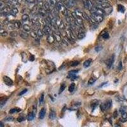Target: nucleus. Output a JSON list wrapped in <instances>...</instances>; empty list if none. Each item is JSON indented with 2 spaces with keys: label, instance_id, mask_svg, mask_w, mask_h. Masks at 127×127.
Masks as SVG:
<instances>
[{
  "label": "nucleus",
  "instance_id": "obj_22",
  "mask_svg": "<svg viewBox=\"0 0 127 127\" xmlns=\"http://www.w3.org/2000/svg\"><path fill=\"white\" fill-rule=\"evenodd\" d=\"M20 111H21V109H19V108H13V109H12L10 110L9 113H10V114L17 113V112H20Z\"/></svg>",
  "mask_w": 127,
  "mask_h": 127
},
{
  "label": "nucleus",
  "instance_id": "obj_8",
  "mask_svg": "<svg viewBox=\"0 0 127 127\" xmlns=\"http://www.w3.org/2000/svg\"><path fill=\"white\" fill-rule=\"evenodd\" d=\"M55 37H54V35H50L48 36L47 37V41L50 44H52V43H54V41H55Z\"/></svg>",
  "mask_w": 127,
  "mask_h": 127
},
{
  "label": "nucleus",
  "instance_id": "obj_45",
  "mask_svg": "<svg viewBox=\"0 0 127 127\" xmlns=\"http://www.w3.org/2000/svg\"><path fill=\"white\" fill-rule=\"evenodd\" d=\"M78 72H79V70H72V71H69V73H71V74H76L78 73Z\"/></svg>",
  "mask_w": 127,
  "mask_h": 127
},
{
  "label": "nucleus",
  "instance_id": "obj_40",
  "mask_svg": "<svg viewBox=\"0 0 127 127\" xmlns=\"http://www.w3.org/2000/svg\"><path fill=\"white\" fill-rule=\"evenodd\" d=\"M102 46L100 45L97 46H96V47H95V51L97 52H100V50H102Z\"/></svg>",
  "mask_w": 127,
  "mask_h": 127
},
{
  "label": "nucleus",
  "instance_id": "obj_50",
  "mask_svg": "<svg viewBox=\"0 0 127 127\" xmlns=\"http://www.w3.org/2000/svg\"><path fill=\"white\" fill-rule=\"evenodd\" d=\"M119 111H120V112H121V113H122V112H125V108H123V107H122V108H120V109H119Z\"/></svg>",
  "mask_w": 127,
  "mask_h": 127
},
{
  "label": "nucleus",
  "instance_id": "obj_44",
  "mask_svg": "<svg viewBox=\"0 0 127 127\" xmlns=\"http://www.w3.org/2000/svg\"><path fill=\"white\" fill-rule=\"evenodd\" d=\"M44 101V94L42 93V95H41V97H40V99H39V103L42 104Z\"/></svg>",
  "mask_w": 127,
  "mask_h": 127
},
{
  "label": "nucleus",
  "instance_id": "obj_1",
  "mask_svg": "<svg viewBox=\"0 0 127 127\" xmlns=\"http://www.w3.org/2000/svg\"><path fill=\"white\" fill-rule=\"evenodd\" d=\"M112 106V100H108V101L105 102L104 103H102L100 105V109L102 111H105L106 110L109 109Z\"/></svg>",
  "mask_w": 127,
  "mask_h": 127
},
{
  "label": "nucleus",
  "instance_id": "obj_2",
  "mask_svg": "<svg viewBox=\"0 0 127 127\" xmlns=\"http://www.w3.org/2000/svg\"><path fill=\"white\" fill-rule=\"evenodd\" d=\"M91 13H93V14H97V15H102L104 16V15L105 14V12L102 9L99 8L98 7H93L92 10H90Z\"/></svg>",
  "mask_w": 127,
  "mask_h": 127
},
{
  "label": "nucleus",
  "instance_id": "obj_27",
  "mask_svg": "<svg viewBox=\"0 0 127 127\" xmlns=\"http://www.w3.org/2000/svg\"><path fill=\"white\" fill-rule=\"evenodd\" d=\"M65 88H66V86H65V85L64 83H63V84L61 85L60 87V90H59V92H58L59 94H60L62 92H64V90L65 89Z\"/></svg>",
  "mask_w": 127,
  "mask_h": 127
},
{
  "label": "nucleus",
  "instance_id": "obj_5",
  "mask_svg": "<svg viewBox=\"0 0 127 127\" xmlns=\"http://www.w3.org/2000/svg\"><path fill=\"white\" fill-rule=\"evenodd\" d=\"M114 55H112V56L111 57L109 58H108V60H107V62H106V65H107V66L109 69H110L111 66L113 64V63H114Z\"/></svg>",
  "mask_w": 127,
  "mask_h": 127
},
{
  "label": "nucleus",
  "instance_id": "obj_12",
  "mask_svg": "<svg viewBox=\"0 0 127 127\" xmlns=\"http://www.w3.org/2000/svg\"><path fill=\"white\" fill-rule=\"evenodd\" d=\"M46 114V109L45 108H42L40 111V112H39V119H43L44 118V117L45 116Z\"/></svg>",
  "mask_w": 127,
  "mask_h": 127
},
{
  "label": "nucleus",
  "instance_id": "obj_46",
  "mask_svg": "<svg viewBox=\"0 0 127 127\" xmlns=\"http://www.w3.org/2000/svg\"><path fill=\"white\" fill-rule=\"evenodd\" d=\"M122 68H123L122 62H121V61H120V62H119V64H118V69L119 70H121V69H122Z\"/></svg>",
  "mask_w": 127,
  "mask_h": 127
},
{
  "label": "nucleus",
  "instance_id": "obj_33",
  "mask_svg": "<svg viewBox=\"0 0 127 127\" xmlns=\"http://www.w3.org/2000/svg\"><path fill=\"white\" fill-rule=\"evenodd\" d=\"M7 6L5 4V3L3 2V1H1V2H0V9H1V10H2L4 8H6Z\"/></svg>",
  "mask_w": 127,
  "mask_h": 127
},
{
  "label": "nucleus",
  "instance_id": "obj_47",
  "mask_svg": "<svg viewBox=\"0 0 127 127\" xmlns=\"http://www.w3.org/2000/svg\"><path fill=\"white\" fill-rule=\"evenodd\" d=\"M29 60H30V61H34V60H35V56L31 55L30 57H29Z\"/></svg>",
  "mask_w": 127,
  "mask_h": 127
},
{
  "label": "nucleus",
  "instance_id": "obj_38",
  "mask_svg": "<svg viewBox=\"0 0 127 127\" xmlns=\"http://www.w3.org/2000/svg\"><path fill=\"white\" fill-rule=\"evenodd\" d=\"M4 119L5 121H13L14 118H13L12 116H8L7 117V118H5Z\"/></svg>",
  "mask_w": 127,
  "mask_h": 127
},
{
  "label": "nucleus",
  "instance_id": "obj_26",
  "mask_svg": "<svg viewBox=\"0 0 127 127\" xmlns=\"http://www.w3.org/2000/svg\"><path fill=\"white\" fill-rule=\"evenodd\" d=\"M23 27H24V30L26 32H29V31H31V29L30 26H29V25H27V24H25V25H24Z\"/></svg>",
  "mask_w": 127,
  "mask_h": 127
},
{
  "label": "nucleus",
  "instance_id": "obj_31",
  "mask_svg": "<svg viewBox=\"0 0 127 127\" xmlns=\"http://www.w3.org/2000/svg\"><path fill=\"white\" fill-rule=\"evenodd\" d=\"M22 19L24 22L27 21L29 19V15L27 14H24V15H22Z\"/></svg>",
  "mask_w": 127,
  "mask_h": 127
},
{
  "label": "nucleus",
  "instance_id": "obj_32",
  "mask_svg": "<svg viewBox=\"0 0 127 127\" xmlns=\"http://www.w3.org/2000/svg\"><path fill=\"white\" fill-rule=\"evenodd\" d=\"M31 36L33 38H35V39H36L37 36H38V34L35 31H31Z\"/></svg>",
  "mask_w": 127,
  "mask_h": 127
},
{
  "label": "nucleus",
  "instance_id": "obj_52",
  "mask_svg": "<svg viewBox=\"0 0 127 127\" xmlns=\"http://www.w3.org/2000/svg\"><path fill=\"white\" fill-rule=\"evenodd\" d=\"M60 1H61V2H65V1L66 0H60Z\"/></svg>",
  "mask_w": 127,
  "mask_h": 127
},
{
  "label": "nucleus",
  "instance_id": "obj_48",
  "mask_svg": "<svg viewBox=\"0 0 127 127\" xmlns=\"http://www.w3.org/2000/svg\"><path fill=\"white\" fill-rule=\"evenodd\" d=\"M26 1L29 3H34L36 2V0H26Z\"/></svg>",
  "mask_w": 127,
  "mask_h": 127
},
{
  "label": "nucleus",
  "instance_id": "obj_20",
  "mask_svg": "<svg viewBox=\"0 0 127 127\" xmlns=\"http://www.w3.org/2000/svg\"><path fill=\"white\" fill-rule=\"evenodd\" d=\"M92 60L90 58V59H88V60H86L84 63H83V66L85 67H89L90 65L92 64Z\"/></svg>",
  "mask_w": 127,
  "mask_h": 127
},
{
  "label": "nucleus",
  "instance_id": "obj_41",
  "mask_svg": "<svg viewBox=\"0 0 127 127\" xmlns=\"http://www.w3.org/2000/svg\"><path fill=\"white\" fill-rule=\"evenodd\" d=\"M83 2L85 8L88 9V0H83Z\"/></svg>",
  "mask_w": 127,
  "mask_h": 127
},
{
  "label": "nucleus",
  "instance_id": "obj_39",
  "mask_svg": "<svg viewBox=\"0 0 127 127\" xmlns=\"http://www.w3.org/2000/svg\"><path fill=\"white\" fill-rule=\"evenodd\" d=\"M25 119H26V118H25L24 116H20L17 118V121L19 122H22V121H23L24 120H25Z\"/></svg>",
  "mask_w": 127,
  "mask_h": 127
},
{
  "label": "nucleus",
  "instance_id": "obj_9",
  "mask_svg": "<svg viewBox=\"0 0 127 127\" xmlns=\"http://www.w3.org/2000/svg\"><path fill=\"white\" fill-rule=\"evenodd\" d=\"M77 37H78V39H83V38H84L85 37V32L83 30H81L80 29V32H78Z\"/></svg>",
  "mask_w": 127,
  "mask_h": 127
},
{
  "label": "nucleus",
  "instance_id": "obj_23",
  "mask_svg": "<svg viewBox=\"0 0 127 127\" xmlns=\"http://www.w3.org/2000/svg\"><path fill=\"white\" fill-rule=\"evenodd\" d=\"M13 24L15 25V28L19 29L20 27V26H21V23L19 20H15V21L13 22Z\"/></svg>",
  "mask_w": 127,
  "mask_h": 127
},
{
  "label": "nucleus",
  "instance_id": "obj_29",
  "mask_svg": "<svg viewBox=\"0 0 127 127\" xmlns=\"http://www.w3.org/2000/svg\"><path fill=\"white\" fill-rule=\"evenodd\" d=\"M37 34H38V36L39 37V38H42L43 36V35H44V32L41 29H38V32H37Z\"/></svg>",
  "mask_w": 127,
  "mask_h": 127
},
{
  "label": "nucleus",
  "instance_id": "obj_10",
  "mask_svg": "<svg viewBox=\"0 0 127 127\" xmlns=\"http://www.w3.org/2000/svg\"><path fill=\"white\" fill-rule=\"evenodd\" d=\"M20 36L23 39H27L29 36V35L26 32V31H20L19 32Z\"/></svg>",
  "mask_w": 127,
  "mask_h": 127
},
{
  "label": "nucleus",
  "instance_id": "obj_42",
  "mask_svg": "<svg viewBox=\"0 0 127 127\" xmlns=\"http://www.w3.org/2000/svg\"><path fill=\"white\" fill-rule=\"evenodd\" d=\"M27 92V89H24V90H22V92H20L19 93V95H19V96H21V95L25 94Z\"/></svg>",
  "mask_w": 127,
  "mask_h": 127
},
{
  "label": "nucleus",
  "instance_id": "obj_6",
  "mask_svg": "<svg viewBox=\"0 0 127 127\" xmlns=\"http://www.w3.org/2000/svg\"><path fill=\"white\" fill-rule=\"evenodd\" d=\"M57 27L59 28L61 30H64L65 29V24L63 22L62 20H61L60 19H58V17L57 18Z\"/></svg>",
  "mask_w": 127,
  "mask_h": 127
},
{
  "label": "nucleus",
  "instance_id": "obj_51",
  "mask_svg": "<svg viewBox=\"0 0 127 127\" xmlns=\"http://www.w3.org/2000/svg\"><path fill=\"white\" fill-rule=\"evenodd\" d=\"M0 127H4V125H3V123L2 122L0 123Z\"/></svg>",
  "mask_w": 127,
  "mask_h": 127
},
{
  "label": "nucleus",
  "instance_id": "obj_4",
  "mask_svg": "<svg viewBox=\"0 0 127 127\" xmlns=\"http://www.w3.org/2000/svg\"><path fill=\"white\" fill-rule=\"evenodd\" d=\"M43 31L44 32V34H45L46 35H52V29L50 27V26H48L47 25H45V26H44V27H43Z\"/></svg>",
  "mask_w": 127,
  "mask_h": 127
},
{
  "label": "nucleus",
  "instance_id": "obj_14",
  "mask_svg": "<svg viewBox=\"0 0 127 127\" xmlns=\"http://www.w3.org/2000/svg\"><path fill=\"white\" fill-rule=\"evenodd\" d=\"M35 112L34 111H31V112L29 113V114L27 115V119L29 121H32L33 120V119L35 118Z\"/></svg>",
  "mask_w": 127,
  "mask_h": 127
},
{
  "label": "nucleus",
  "instance_id": "obj_16",
  "mask_svg": "<svg viewBox=\"0 0 127 127\" xmlns=\"http://www.w3.org/2000/svg\"><path fill=\"white\" fill-rule=\"evenodd\" d=\"M18 13H19V10H18V9L16 7H13V8H11L10 13L13 16H15Z\"/></svg>",
  "mask_w": 127,
  "mask_h": 127
},
{
  "label": "nucleus",
  "instance_id": "obj_49",
  "mask_svg": "<svg viewBox=\"0 0 127 127\" xmlns=\"http://www.w3.org/2000/svg\"><path fill=\"white\" fill-rule=\"evenodd\" d=\"M114 114V115H113V116H114V118H117V117H118V112H117V111H115L114 112V114Z\"/></svg>",
  "mask_w": 127,
  "mask_h": 127
},
{
  "label": "nucleus",
  "instance_id": "obj_24",
  "mask_svg": "<svg viewBox=\"0 0 127 127\" xmlns=\"http://www.w3.org/2000/svg\"><path fill=\"white\" fill-rule=\"evenodd\" d=\"M0 35H1V36L5 37V36H7V35H8V32L2 28V29H1V30H0Z\"/></svg>",
  "mask_w": 127,
  "mask_h": 127
},
{
  "label": "nucleus",
  "instance_id": "obj_30",
  "mask_svg": "<svg viewBox=\"0 0 127 127\" xmlns=\"http://www.w3.org/2000/svg\"><path fill=\"white\" fill-rule=\"evenodd\" d=\"M97 78H90V80H89V81H88V85H92L94 83H95L96 81H97Z\"/></svg>",
  "mask_w": 127,
  "mask_h": 127
},
{
  "label": "nucleus",
  "instance_id": "obj_35",
  "mask_svg": "<svg viewBox=\"0 0 127 127\" xmlns=\"http://www.w3.org/2000/svg\"><path fill=\"white\" fill-rule=\"evenodd\" d=\"M79 64H80V62L79 61H76V60H75V61H73V62H71V66H72V67H74V66H76V65H79Z\"/></svg>",
  "mask_w": 127,
  "mask_h": 127
},
{
  "label": "nucleus",
  "instance_id": "obj_28",
  "mask_svg": "<svg viewBox=\"0 0 127 127\" xmlns=\"http://www.w3.org/2000/svg\"><path fill=\"white\" fill-rule=\"evenodd\" d=\"M74 89H75V84L73 83H71V85L69 86V91L70 92H73L74 90Z\"/></svg>",
  "mask_w": 127,
  "mask_h": 127
},
{
  "label": "nucleus",
  "instance_id": "obj_25",
  "mask_svg": "<svg viewBox=\"0 0 127 127\" xmlns=\"http://www.w3.org/2000/svg\"><path fill=\"white\" fill-rule=\"evenodd\" d=\"M118 9L119 12H120L121 13H124L125 12V7H123V5H121V4H119L118 6Z\"/></svg>",
  "mask_w": 127,
  "mask_h": 127
},
{
  "label": "nucleus",
  "instance_id": "obj_13",
  "mask_svg": "<svg viewBox=\"0 0 127 127\" xmlns=\"http://www.w3.org/2000/svg\"><path fill=\"white\" fill-rule=\"evenodd\" d=\"M55 117H56V113L54 111V110L52 109L50 111V114H49V118L50 119H52V120H54L55 118Z\"/></svg>",
  "mask_w": 127,
  "mask_h": 127
},
{
  "label": "nucleus",
  "instance_id": "obj_17",
  "mask_svg": "<svg viewBox=\"0 0 127 127\" xmlns=\"http://www.w3.org/2000/svg\"><path fill=\"white\" fill-rule=\"evenodd\" d=\"M76 4V0H68L67 2V5L68 7H74Z\"/></svg>",
  "mask_w": 127,
  "mask_h": 127
},
{
  "label": "nucleus",
  "instance_id": "obj_18",
  "mask_svg": "<svg viewBox=\"0 0 127 127\" xmlns=\"http://www.w3.org/2000/svg\"><path fill=\"white\" fill-rule=\"evenodd\" d=\"M121 121L122 122H125L127 121V113L126 112H122L121 113Z\"/></svg>",
  "mask_w": 127,
  "mask_h": 127
},
{
  "label": "nucleus",
  "instance_id": "obj_19",
  "mask_svg": "<svg viewBox=\"0 0 127 127\" xmlns=\"http://www.w3.org/2000/svg\"><path fill=\"white\" fill-rule=\"evenodd\" d=\"M54 36L55 37V38L56 39V41L57 42H61L62 41V38H61V36H60V34H57V33H54Z\"/></svg>",
  "mask_w": 127,
  "mask_h": 127
},
{
  "label": "nucleus",
  "instance_id": "obj_36",
  "mask_svg": "<svg viewBox=\"0 0 127 127\" xmlns=\"http://www.w3.org/2000/svg\"><path fill=\"white\" fill-rule=\"evenodd\" d=\"M10 36H12V37H16L18 35V32H17V31H13L10 32Z\"/></svg>",
  "mask_w": 127,
  "mask_h": 127
},
{
  "label": "nucleus",
  "instance_id": "obj_21",
  "mask_svg": "<svg viewBox=\"0 0 127 127\" xmlns=\"http://www.w3.org/2000/svg\"><path fill=\"white\" fill-rule=\"evenodd\" d=\"M76 13V14L78 15V17H80L81 18H83V13L84 12H81V11L80 10H79V9H76V10H75V12H74Z\"/></svg>",
  "mask_w": 127,
  "mask_h": 127
},
{
  "label": "nucleus",
  "instance_id": "obj_37",
  "mask_svg": "<svg viewBox=\"0 0 127 127\" xmlns=\"http://www.w3.org/2000/svg\"><path fill=\"white\" fill-rule=\"evenodd\" d=\"M102 36L104 39H108L109 38V35L108 32H105V33H104L103 35H102Z\"/></svg>",
  "mask_w": 127,
  "mask_h": 127
},
{
  "label": "nucleus",
  "instance_id": "obj_34",
  "mask_svg": "<svg viewBox=\"0 0 127 127\" xmlns=\"http://www.w3.org/2000/svg\"><path fill=\"white\" fill-rule=\"evenodd\" d=\"M15 28V25L13 24V23H10L8 24V29L9 30H13Z\"/></svg>",
  "mask_w": 127,
  "mask_h": 127
},
{
  "label": "nucleus",
  "instance_id": "obj_3",
  "mask_svg": "<svg viewBox=\"0 0 127 127\" xmlns=\"http://www.w3.org/2000/svg\"><path fill=\"white\" fill-rule=\"evenodd\" d=\"M92 17L95 20V21L97 22H101L103 21L104 17L102 15H97V14H93V13H92Z\"/></svg>",
  "mask_w": 127,
  "mask_h": 127
},
{
  "label": "nucleus",
  "instance_id": "obj_15",
  "mask_svg": "<svg viewBox=\"0 0 127 127\" xmlns=\"http://www.w3.org/2000/svg\"><path fill=\"white\" fill-rule=\"evenodd\" d=\"M98 104H99V100H93L91 102V107L92 108L93 110L95 109V108L98 106Z\"/></svg>",
  "mask_w": 127,
  "mask_h": 127
},
{
  "label": "nucleus",
  "instance_id": "obj_7",
  "mask_svg": "<svg viewBox=\"0 0 127 127\" xmlns=\"http://www.w3.org/2000/svg\"><path fill=\"white\" fill-rule=\"evenodd\" d=\"M3 81L5 83V84H7L8 86H11V85H13V81L11 80V78H10L7 76L3 77Z\"/></svg>",
  "mask_w": 127,
  "mask_h": 127
},
{
  "label": "nucleus",
  "instance_id": "obj_11",
  "mask_svg": "<svg viewBox=\"0 0 127 127\" xmlns=\"http://www.w3.org/2000/svg\"><path fill=\"white\" fill-rule=\"evenodd\" d=\"M38 13H39V15L41 16V17H44L46 15V10L45 8H40L38 10Z\"/></svg>",
  "mask_w": 127,
  "mask_h": 127
},
{
  "label": "nucleus",
  "instance_id": "obj_43",
  "mask_svg": "<svg viewBox=\"0 0 127 127\" xmlns=\"http://www.w3.org/2000/svg\"><path fill=\"white\" fill-rule=\"evenodd\" d=\"M7 100V99L4 100H1V104H0V108H2L3 107V106H4V104H5V103H6Z\"/></svg>",
  "mask_w": 127,
  "mask_h": 127
}]
</instances>
